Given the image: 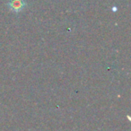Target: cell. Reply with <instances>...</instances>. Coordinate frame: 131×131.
Listing matches in <instances>:
<instances>
[{
    "label": "cell",
    "instance_id": "obj_1",
    "mask_svg": "<svg viewBox=\"0 0 131 131\" xmlns=\"http://www.w3.org/2000/svg\"><path fill=\"white\" fill-rule=\"evenodd\" d=\"M26 2L24 0H9L8 7L14 13H20L25 8Z\"/></svg>",
    "mask_w": 131,
    "mask_h": 131
}]
</instances>
